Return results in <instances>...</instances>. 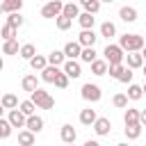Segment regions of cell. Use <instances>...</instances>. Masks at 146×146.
Instances as JSON below:
<instances>
[{
	"label": "cell",
	"instance_id": "cell-17",
	"mask_svg": "<svg viewBox=\"0 0 146 146\" xmlns=\"http://www.w3.org/2000/svg\"><path fill=\"white\" fill-rule=\"evenodd\" d=\"M21 87H23V91L34 94V91L39 89V80H36V75H25V78L21 80Z\"/></svg>",
	"mask_w": 146,
	"mask_h": 146
},
{
	"label": "cell",
	"instance_id": "cell-19",
	"mask_svg": "<svg viewBox=\"0 0 146 146\" xmlns=\"http://www.w3.org/2000/svg\"><path fill=\"white\" fill-rule=\"evenodd\" d=\"M0 105H2L5 110H9V112H11V110H18V105H21V103H18V98H16L14 94H2Z\"/></svg>",
	"mask_w": 146,
	"mask_h": 146
},
{
	"label": "cell",
	"instance_id": "cell-11",
	"mask_svg": "<svg viewBox=\"0 0 146 146\" xmlns=\"http://www.w3.org/2000/svg\"><path fill=\"white\" fill-rule=\"evenodd\" d=\"M7 121L11 123V128H25L27 116H25L21 110H11V112H9V116H7Z\"/></svg>",
	"mask_w": 146,
	"mask_h": 146
},
{
	"label": "cell",
	"instance_id": "cell-12",
	"mask_svg": "<svg viewBox=\"0 0 146 146\" xmlns=\"http://www.w3.org/2000/svg\"><path fill=\"white\" fill-rule=\"evenodd\" d=\"M62 50H64L66 59H78V57L82 55V46H80L78 41H68V43H66V46H64Z\"/></svg>",
	"mask_w": 146,
	"mask_h": 146
},
{
	"label": "cell",
	"instance_id": "cell-14",
	"mask_svg": "<svg viewBox=\"0 0 146 146\" xmlns=\"http://www.w3.org/2000/svg\"><path fill=\"white\" fill-rule=\"evenodd\" d=\"M64 62H66L64 50H52V52H48V66H57V68H62Z\"/></svg>",
	"mask_w": 146,
	"mask_h": 146
},
{
	"label": "cell",
	"instance_id": "cell-3",
	"mask_svg": "<svg viewBox=\"0 0 146 146\" xmlns=\"http://www.w3.org/2000/svg\"><path fill=\"white\" fill-rule=\"evenodd\" d=\"M30 100L36 105V110H52V107H55V98H52L48 91H43L41 87L32 94V98H30Z\"/></svg>",
	"mask_w": 146,
	"mask_h": 146
},
{
	"label": "cell",
	"instance_id": "cell-21",
	"mask_svg": "<svg viewBox=\"0 0 146 146\" xmlns=\"http://www.w3.org/2000/svg\"><path fill=\"white\" fill-rule=\"evenodd\" d=\"M78 23H80V27H82V30H94L96 18H94L91 14H87V11H82V14L78 16Z\"/></svg>",
	"mask_w": 146,
	"mask_h": 146
},
{
	"label": "cell",
	"instance_id": "cell-20",
	"mask_svg": "<svg viewBox=\"0 0 146 146\" xmlns=\"http://www.w3.org/2000/svg\"><path fill=\"white\" fill-rule=\"evenodd\" d=\"M21 7H23V0H5L2 2V11H7V14H18Z\"/></svg>",
	"mask_w": 146,
	"mask_h": 146
},
{
	"label": "cell",
	"instance_id": "cell-1",
	"mask_svg": "<svg viewBox=\"0 0 146 146\" xmlns=\"http://www.w3.org/2000/svg\"><path fill=\"white\" fill-rule=\"evenodd\" d=\"M144 46H146V41H144V36H139V34H123V36L119 39V48H121L123 52H141Z\"/></svg>",
	"mask_w": 146,
	"mask_h": 146
},
{
	"label": "cell",
	"instance_id": "cell-5",
	"mask_svg": "<svg viewBox=\"0 0 146 146\" xmlns=\"http://www.w3.org/2000/svg\"><path fill=\"white\" fill-rule=\"evenodd\" d=\"M62 11H64V5L59 0H50V2H46L41 7V16L43 18H57V16H62Z\"/></svg>",
	"mask_w": 146,
	"mask_h": 146
},
{
	"label": "cell",
	"instance_id": "cell-40",
	"mask_svg": "<svg viewBox=\"0 0 146 146\" xmlns=\"http://www.w3.org/2000/svg\"><path fill=\"white\" fill-rule=\"evenodd\" d=\"M55 87H57V89H66V87H68V75H66L64 71L57 75V80H55Z\"/></svg>",
	"mask_w": 146,
	"mask_h": 146
},
{
	"label": "cell",
	"instance_id": "cell-25",
	"mask_svg": "<svg viewBox=\"0 0 146 146\" xmlns=\"http://www.w3.org/2000/svg\"><path fill=\"white\" fill-rule=\"evenodd\" d=\"M125 96H128V100H139V98H144V89L139 84H128Z\"/></svg>",
	"mask_w": 146,
	"mask_h": 146
},
{
	"label": "cell",
	"instance_id": "cell-13",
	"mask_svg": "<svg viewBox=\"0 0 146 146\" xmlns=\"http://www.w3.org/2000/svg\"><path fill=\"white\" fill-rule=\"evenodd\" d=\"M25 130H30L32 135H39V132L43 130V119H41L39 114L30 116V119H27V123H25Z\"/></svg>",
	"mask_w": 146,
	"mask_h": 146
},
{
	"label": "cell",
	"instance_id": "cell-52",
	"mask_svg": "<svg viewBox=\"0 0 146 146\" xmlns=\"http://www.w3.org/2000/svg\"><path fill=\"white\" fill-rule=\"evenodd\" d=\"M0 100H2V94H0Z\"/></svg>",
	"mask_w": 146,
	"mask_h": 146
},
{
	"label": "cell",
	"instance_id": "cell-31",
	"mask_svg": "<svg viewBox=\"0 0 146 146\" xmlns=\"http://www.w3.org/2000/svg\"><path fill=\"white\" fill-rule=\"evenodd\" d=\"M82 7H84V11L91 14V16L100 11V2H98V0H82Z\"/></svg>",
	"mask_w": 146,
	"mask_h": 146
},
{
	"label": "cell",
	"instance_id": "cell-50",
	"mask_svg": "<svg viewBox=\"0 0 146 146\" xmlns=\"http://www.w3.org/2000/svg\"><path fill=\"white\" fill-rule=\"evenodd\" d=\"M141 71H144V78H146V64H144V68H141Z\"/></svg>",
	"mask_w": 146,
	"mask_h": 146
},
{
	"label": "cell",
	"instance_id": "cell-41",
	"mask_svg": "<svg viewBox=\"0 0 146 146\" xmlns=\"http://www.w3.org/2000/svg\"><path fill=\"white\" fill-rule=\"evenodd\" d=\"M123 71H125V66H123V64H116V66H110V71H107V73H110V75H112L114 80H119Z\"/></svg>",
	"mask_w": 146,
	"mask_h": 146
},
{
	"label": "cell",
	"instance_id": "cell-30",
	"mask_svg": "<svg viewBox=\"0 0 146 146\" xmlns=\"http://www.w3.org/2000/svg\"><path fill=\"white\" fill-rule=\"evenodd\" d=\"M18 144L21 146H34V135L30 130H21L18 132Z\"/></svg>",
	"mask_w": 146,
	"mask_h": 146
},
{
	"label": "cell",
	"instance_id": "cell-36",
	"mask_svg": "<svg viewBox=\"0 0 146 146\" xmlns=\"http://www.w3.org/2000/svg\"><path fill=\"white\" fill-rule=\"evenodd\" d=\"M23 23H25V21H23L21 11H18V14H9V16H7V25H11L14 30H18V27H21Z\"/></svg>",
	"mask_w": 146,
	"mask_h": 146
},
{
	"label": "cell",
	"instance_id": "cell-6",
	"mask_svg": "<svg viewBox=\"0 0 146 146\" xmlns=\"http://www.w3.org/2000/svg\"><path fill=\"white\" fill-rule=\"evenodd\" d=\"M96 41H98V34H96L94 30H82V32L78 34V43H80L82 48H94Z\"/></svg>",
	"mask_w": 146,
	"mask_h": 146
},
{
	"label": "cell",
	"instance_id": "cell-16",
	"mask_svg": "<svg viewBox=\"0 0 146 146\" xmlns=\"http://www.w3.org/2000/svg\"><path fill=\"white\" fill-rule=\"evenodd\" d=\"M119 16H121V21H123V23H135V21H137V9L125 5V7H121V9H119Z\"/></svg>",
	"mask_w": 146,
	"mask_h": 146
},
{
	"label": "cell",
	"instance_id": "cell-35",
	"mask_svg": "<svg viewBox=\"0 0 146 146\" xmlns=\"http://www.w3.org/2000/svg\"><path fill=\"white\" fill-rule=\"evenodd\" d=\"M80 59H82V62H87V64H94V62L98 59V55H96V50H94V48H82Z\"/></svg>",
	"mask_w": 146,
	"mask_h": 146
},
{
	"label": "cell",
	"instance_id": "cell-27",
	"mask_svg": "<svg viewBox=\"0 0 146 146\" xmlns=\"http://www.w3.org/2000/svg\"><path fill=\"white\" fill-rule=\"evenodd\" d=\"M116 34V25L112 23V21H105L103 25H100V36H105V39H112Z\"/></svg>",
	"mask_w": 146,
	"mask_h": 146
},
{
	"label": "cell",
	"instance_id": "cell-18",
	"mask_svg": "<svg viewBox=\"0 0 146 146\" xmlns=\"http://www.w3.org/2000/svg\"><path fill=\"white\" fill-rule=\"evenodd\" d=\"M96 110H91V107H84L82 112H80V123L82 125H94L96 123Z\"/></svg>",
	"mask_w": 146,
	"mask_h": 146
},
{
	"label": "cell",
	"instance_id": "cell-10",
	"mask_svg": "<svg viewBox=\"0 0 146 146\" xmlns=\"http://www.w3.org/2000/svg\"><path fill=\"white\" fill-rule=\"evenodd\" d=\"M59 137H62V141L68 146V144H75L78 132H75V128H73L71 123H64V125H62V130H59Z\"/></svg>",
	"mask_w": 146,
	"mask_h": 146
},
{
	"label": "cell",
	"instance_id": "cell-28",
	"mask_svg": "<svg viewBox=\"0 0 146 146\" xmlns=\"http://www.w3.org/2000/svg\"><path fill=\"white\" fill-rule=\"evenodd\" d=\"M30 66H32V71H43V68L48 66V57H43V55L32 57V59H30Z\"/></svg>",
	"mask_w": 146,
	"mask_h": 146
},
{
	"label": "cell",
	"instance_id": "cell-22",
	"mask_svg": "<svg viewBox=\"0 0 146 146\" xmlns=\"http://www.w3.org/2000/svg\"><path fill=\"white\" fill-rule=\"evenodd\" d=\"M62 16H66V18H71V21H73V18H78V16H80V7H78L75 2H66V5H64Z\"/></svg>",
	"mask_w": 146,
	"mask_h": 146
},
{
	"label": "cell",
	"instance_id": "cell-53",
	"mask_svg": "<svg viewBox=\"0 0 146 146\" xmlns=\"http://www.w3.org/2000/svg\"><path fill=\"white\" fill-rule=\"evenodd\" d=\"M68 146H75V144H68Z\"/></svg>",
	"mask_w": 146,
	"mask_h": 146
},
{
	"label": "cell",
	"instance_id": "cell-29",
	"mask_svg": "<svg viewBox=\"0 0 146 146\" xmlns=\"http://www.w3.org/2000/svg\"><path fill=\"white\" fill-rule=\"evenodd\" d=\"M18 110H21V112H23V114H25L27 119L36 114V105H34L32 100H21V105H18Z\"/></svg>",
	"mask_w": 146,
	"mask_h": 146
},
{
	"label": "cell",
	"instance_id": "cell-47",
	"mask_svg": "<svg viewBox=\"0 0 146 146\" xmlns=\"http://www.w3.org/2000/svg\"><path fill=\"white\" fill-rule=\"evenodd\" d=\"M2 112H5V107H2V105H0V119H2Z\"/></svg>",
	"mask_w": 146,
	"mask_h": 146
},
{
	"label": "cell",
	"instance_id": "cell-23",
	"mask_svg": "<svg viewBox=\"0 0 146 146\" xmlns=\"http://www.w3.org/2000/svg\"><path fill=\"white\" fill-rule=\"evenodd\" d=\"M18 57H23V59H27V62H30L32 57H36V48H34V43H23Z\"/></svg>",
	"mask_w": 146,
	"mask_h": 146
},
{
	"label": "cell",
	"instance_id": "cell-8",
	"mask_svg": "<svg viewBox=\"0 0 146 146\" xmlns=\"http://www.w3.org/2000/svg\"><path fill=\"white\" fill-rule=\"evenodd\" d=\"M62 71L68 75V80H75V78H80V75H82L80 62H75V59H66V62H64V66H62Z\"/></svg>",
	"mask_w": 146,
	"mask_h": 146
},
{
	"label": "cell",
	"instance_id": "cell-2",
	"mask_svg": "<svg viewBox=\"0 0 146 146\" xmlns=\"http://www.w3.org/2000/svg\"><path fill=\"white\" fill-rule=\"evenodd\" d=\"M103 59L110 64V66H116V64H123V59H125V52L119 48V43H107L105 46V50H103Z\"/></svg>",
	"mask_w": 146,
	"mask_h": 146
},
{
	"label": "cell",
	"instance_id": "cell-15",
	"mask_svg": "<svg viewBox=\"0 0 146 146\" xmlns=\"http://www.w3.org/2000/svg\"><path fill=\"white\" fill-rule=\"evenodd\" d=\"M62 73V68H57V66H46L43 71H41V80L43 82H50V84H55V80H57V75Z\"/></svg>",
	"mask_w": 146,
	"mask_h": 146
},
{
	"label": "cell",
	"instance_id": "cell-43",
	"mask_svg": "<svg viewBox=\"0 0 146 146\" xmlns=\"http://www.w3.org/2000/svg\"><path fill=\"white\" fill-rule=\"evenodd\" d=\"M139 123H141V128L146 125V110H139Z\"/></svg>",
	"mask_w": 146,
	"mask_h": 146
},
{
	"label": "cell",
	"instance_id": "cell-7",
	"mask_svg": "<svg viewBox=\"0 0 146 146\" xmlns=\"http://www.w3.org/2000/svg\"><path fill=\"white\" fill-rule=\"evenodd\" d=\"M91 128H94V132H96L98 137H105V135H110V132H112V121H110L107 116H98V119H96V123H94Z\"/></svg>",
	"mask_w": 146,
	"mask_h": 146
},
{
	"label": "cell",
	"instance_id": "cell-37",
	"mask_svg": "<svg viewBox=\"0 0 146 146\" xmlns=\"http://www.w3.org/2000/svg\"><path fill=\"white\" fill-rule=\"evenodd\" d=\"M112 103H114V107H119V110H128V96H125V94H116V96L112 98Z\"/></svg>",
	"mask_w": 146,
	"mask_h": 146
},
{
	"label": "cell",
	"instance_id": "cell-32",
	"mask_svg": "<svg viewBox=\"0 0 146 146\" xmlns=\"http://www.w3.org/2000/svg\"><path fill=\"white\" fill-rule=\"evenodd\" d=\"M16 32H18V30H14V27L7 25V23L0 27V36H2L5 41H14V39H16Z\"/></svg>",
	"mask_w": 146,
	"mask_h": 146
},
{
	"label": "cell",
	"instance_id": "cell-9",
	"mask_svg": "<svg viewBox=\"0 0 146 146\" xmlns=\"http://www.w3.org/2000/svg\"><path fill=\"white\" fill-rule=\"evenodd\" d=\"M144 57H141V52H128L125 55V68H130V71H135V68H144Z\"/></svg>",
	"mask_w": 146,
	"mask_h": 146
},
{
	"label": "cell",
	"instance_id": "cell-4",
	"mask_svg": "<svg viewBox=\"0 0 146 146\" xmlns=\"http://www.w3.org/2000/svg\"><path fill=\"white\" fill-rule=\"evenodd\" d=\"M80 96H82L87 103H98V100L103 98V91H100V87H98V84H91V82H87V84H82V89H80Z\"/></svg>",
	"mask_w": 146,
	"mask_h": 146
},
{
	"label": "cell",
	"instance_id": "cell-24",
	"mask_svg": "<svg viewBox=\"0 0 146 146\" xmlns=\"http://www.w3.org/2000/svg\"><path fill=\"white\" fill-rule=\"evenodd\" d=\"M107 71H110V64H107L105 59H96V62L91 64V73H94V75H105Z\"/></svg>",
	"mask_w": 146,
	"mask_h": 146
},
{
	"label": "cell",
	"instance_id": "cell-34",
	"mask_svg": "<svg viewBox=\"0 0 146 146\" xmlns=\"http://www.w3.org/2000/svg\"><path fill=\"white\" fill-rule=\"evenodd\" d=\"M139 135H141V123L125 125V137H128V139H139Z\"/></svg>",
	"mask_w": 146,
	"mask_h": 146
},
{
	"label": "cell",
	"instance_id": "cell-51",
	"mask_svg": "<svg viewBox=\"0 0 146 146\" xmlns=\"http://www.w3.org/2000/svg\"><path fill=\"white\" fill-rule=\"evenodd\" d=\"M0 14H2V2H0Z\"/></svg>",
	"mask_w": 146,
	"mask_h": 146
},
{
	"label": "cell",
	"instance_id": "cell-44",
	"mask_svg": "<svg viewBox=\"0 0 146 146\" xmlns=\"http://www.w3.org/2000/svg\"><path fill=\"white\" fill-rule=\"evenodd\" d=\"M84 146H100V144H98L96 139H87V141H84Z\"/></svg>",
	"mask_w": 146,
	"mask_h": 146
},
{
	"label": "cell",
	"instance_id": "cell-26",
	"mask_svg": "<svg viewBox=\"0 0 146 146\" xmlns=\"http://www.w3.org/2000/svg\"><path fill=\"white\" fill-rule=\"evenodd\" d=\"M123 123H125V125L139 123V110H135V107H128V110H125V114H123Z\"/></svg>",
	"mask_w": 146,
	"mask_h": 146
},
{
	"label": "cell",
	"instance_id": "cell-48",
	"mask_svg": "<svg viewBox=\"0 0 146 146\" xmlns=\"http://www.w3.org/2000/svg\"><path fill=\"white\" fill-rule=\"evenodd\" d=\"M116 146H128V144H125V141H121V144H116Z\"/></svg>",
	"mask_w": 146,
	"mask_h": 146
},
{
	"label": "cell",
	"instance_id": "cell-33",
	"mask_svg": "<svg viewBox=\"0 0 146 146\" xmlns=\"http://www.w3.org/2000/svg\"><path fill=\"white\" fill-rule=\"evenodd\" d=\"M2 52L5 55H18L21 52V46H18V41L14 39V41H5V46H2Z\"/></svg>",
	"mask_w": 146,
	"mask_h": 146
},
{
	"label": "cell",
	"instance_id": "cell-42",
	"mask_svg": "<svg viewBox=\"0 0 146 146\" xmlns=\"http://www.w3.org/2000/svg\"><path fill=\"white\" fill-rule=\"evenodd\" d=\"M132 75H135V73H132L130 68H125V71L121 73V78H119V82H123V84H132Z\"/></svg>",
	"mask_w": 146,
	"mask_h": 146
},
{
	"label": "cell",
	"instance_id": "cell-39",
	"mask_svg": "<svg viewBox=\"0 0 146 146\" xmlns=\"http://www.w3.org/2000/svg\"><path fill=\"white\" fill-rule=\"evenodd\" d=\"M55 25H57L62 32H66V30L73 25V21H71V18H66V16H57V18H55Z\"/></svg>",
	"mask_w": 146,
	"mask_h": 146
},
{
	"label": "cell",
	"instance_id": "cell-46",
	"mask_svg": "<svg viewBox=\"0 0 146 146\" xmlns=\"http://www.w3.org/2000/svg\"><path fill=\"white\" fill-rule=\"evenodd\" d=\"M2 68H5V62H2V57H0V71H2Z\"/></svg>",
	"mask_w": 146,
	"mask_h": 146
},
{
	"label": "cell",
	"instance_id": "cell-38",
	"mask_svg": "<svg viewBox=\"0 0 146 146\" xmlns=\"http://www.w3.org/2000/svg\"><path fill=\"white\" fill-rule=\"evenodd\" d=\"M11 123L7 121V119H0V139H7L9 135H11Z\"/></svg>",
	"mask_w": 146,
	"mask_h": 146
},
{
	"label": "cell",
	"instance_id": "cell-45",
	"mask_svg": "<svg viewBox=\"0 0 146 146\" xmlns=\"http://www.w3.org/2000/svg\"><path fill=\"white\" fill-rule=\"evenodd\" d=\"M141 57H144V62H146V46H144V50H141Z\"/></svg>",
	"mask_w": 146,
	"mask_h": 146
},
{
	"label": "cell",
	"instance_id": "cell-49",
	"mask_svg": "<svg viewBox=\"0 0 146 146\" xmlns=\"http://www.w3.org/2000/svg\"><path fill=\"white\" fill-rule=\"evenodd\" d=\"M141 89H144V96H146V82H144V87H141Z\"/></svg>",
	"mask_w": 146,
	"mask_h": 146
}]
</instances>
